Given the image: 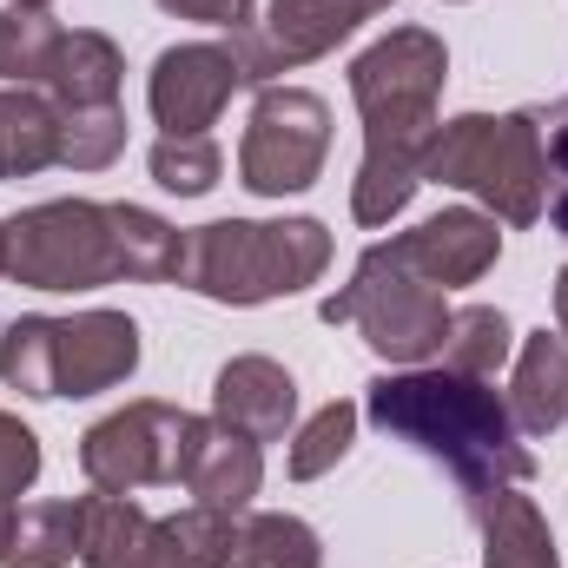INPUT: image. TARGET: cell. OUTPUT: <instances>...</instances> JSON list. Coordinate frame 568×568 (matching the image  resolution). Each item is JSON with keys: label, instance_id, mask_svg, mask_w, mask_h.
Instances as JSON below:
<instances>
[{"label": "cell", "instance_id": "1", "mask_svg": "<svg viewBox=\"0 0 568 568\" xmlns=\"http://www.w3.org/2000/svg\"><path fill=\"white\" fill-rule=\"evenodd\" d=\"M449 80V53L429 27H390L377 47L351 60V100L364 113V165L351 185V219L357 225H390L417 185L436 140V93Z\"/></svg>", "mask_w": 568, "mask_h": 568}, {"label": "cell", "instance_id": "2", "mask_svg": "<svg viewBox=\"0 0 568 568\" xmlns=\"http://www.w3.org/2000/svg\"><path fill=\"white\" fill-rule=\"evenodd\" d=\"M371 424L390 429L397 443L424 449L429 463H443L469 503V516H483L503 489H523L536 476V456L523 449V429L509 417V397H496L483 377H456L443 371H397L371 384Z\"/></svg>", "mask_w": 568, "mask_h": 568}, {"label": "cell", "instance_id": "3", "mask_svg": "<svg viewBox=\"0 0 568 568\" xmlns=\"http://www.w3.org/2000/svg\"><path fill=\"white\" fill-rule=\"evenodd\" d=\"M331 232L317 219H219L199 232H179V272L172 278L212 304H272L324 278Z\"/></svg>", "mask_w": 568, "mask_h": 568}, {"label": "cell", "instance_id": "4", "mask_svg": "<svg viewBox=\"0 0 568 568\" xmlns=\"http://www.w3.org/2000/svg\"><path fill=\"white\" fill-rule=\"evenodd\" d=\"M424 185L483 199L503 225H536L549 212V140L529 113H463L436 126Z\"/></svg>", "mask_w": 568, "mask_h": 568}, {"label": "cell", "instance_id": "5", "mask_svg": "<svg viewBox=\"0 0 568 568\" xmlns=\"http://www.w3.org/2000/svg\"><path fill=\"white\" fill-rule=\"evenodd\" d=\"M140 371V324L126 311L13 317L0 331V377L20 397H100Z\"/></svg>", "mask_w": 568, "mask_h": 568}, {"label": "cell", "instance_id": "6", "mask_svg": "<svg viewBox=\"0 0 568 568\" xmlns=\"http://www.w3.org/2000/svg\"><path fill=\"white\" fill-rule=\"evenodd\" d=\"M0 252H7V278L27 291H100L126 278L113 205L100 199H47L13 212L0 225Z\"/></svg>", "mask_w": 568, "mask_h": 568}, {"label": "cell", "instance_id": "7", "mask_svg": "<svg viewBox=\"0 0 568 568\" xmlns=\"http://www.w3.org/2000/svg\"><path fill=\"white\" fill-rule=\"evenodd\" d=\"M449 317H456L449 297L429 278H417L390 239L357 258V272H351V284L337 297H324V324H357L364 344L377 357L404 364V371H417V364H429L443 351Z\"/></svg>", "mask_w": 568, "mask_h": 568}, {"label": "cell", "instance_id": "8", "mask_svg": "<svg viewBox=\"0 0 568 568\" xmlns=\"http://www.w3.org/2000/svg\"><path fill=\"white\" fill-rule=\"evenodd\" d=\"M331 159V106L311 87H265L252 100L245 145H239V179L258 199L311 192Z\"/></svg>", "mask_w": 568, "mask_h": 568}, {"label": "cell", "instance_id": "9", "mask_svg": "<svg viewBox=\"0 0 568 568\" xmlns=\"http://www.w3.org/2000/svg\"><path fill=\"white\" fill-rule=\"evenodd\" d=\"M192 429H199L192 410L140 397V404L100 417V424L80 436V469L106 496H133V489H152V483H179L185 476V456H192Z\"/></svg>", "mask_w": 568, "mask_h": 568}, {"label": "cell", "instance_id": "10", "mask_svg": "<svg viewBox=\"0 0 568 568\" xmlns=\"http://www.w3.org/2000/svg\"><path fill=\"white\" fill-rule=\"evenodd\" d=\"M390 0H272L265 20L232 33V53L245 67V87H278V73H297L344 47L364 20H377Z\"/></svg>", "mask_w": 568, "mask_h": 568}, {"label": "cell", "instance_id": "11", "mask_svg": "<svg viewBox=\"0 0 568 568\" xmlns=\"http://www.w3.org/2000/svg\"><path fill=\"white\" fill-rule=\"evenodd\" d=\"M245 87V67L232 47L219 40H185V47H165L152 60V80H145V106L165 133H205L219 126V113L232 106V93Z\"/></svg>", "mask_w": 568, "mask_h": 568}, {"label": "cell", "instance_id": "12", "mask_svg": "<svg viewBox=\"0 0 568 568\" xmlns=\"http://www.w3.org/2000/svg\"><path fill=\"white\" fill-rule=\"evenodd\" d=\"M390 245L404 252V265H410L417 278H429L436 291H456V284H476L489 265H496L503 232H496V219H489V212L449 205V212L424 219L417 232H397Z\"/></svg>", "mask_w": 568, "mask_h": 568}, {"label": "cell", "instance_id": "13", "mask_svg": "<svg viewBox=\"0 0 568 568\" xmlns=\"http://www.w3.org/2000/svg\"><path fill=\"white\" fill-rule=\"evenodd\" d=\"M80 562L87 568H179L172 536L133 496H80Z\"/></svg>", "mask_w": 568, "mask_h": 568}, {"label": "cell", "instance_id": "14", "mask_svg": "<svg viewBox=\"0 0 568 568\" xmlns=\"http://www.w3.org/2000/svg\"><path fill=\"white\" fill-rule=\"evenodd\" d=\"M205 509H225V516H245L252 496L265 489V449L252 436H239L232 424H205L192 429V456H185V476H179Z\"/></svg>", "mask_w": 568, "mask_h": 568}, {"label": "cell", "instance_id": "15", "mask_svg": "<svg viewBox=\"0 0 568 568\" xmlns=\"http://www.w3.org/2000/svg\"><path fill=\"white\" fill-rule=\"evenodd\" d=\"M212 417L232 424L239 436H252V443H278L297 417V384L272 357H232L212 384Z\"/></svg>", "mask_w": 568, "mask_h": 568}, {"label": "cell", "instance_id": "16", "mask_svg": "<svg viewBox=\"0 0 568 568\" xmlns=\"http://www.w3.org/2000/svg\"><path fill=\"white\" fill-rule=\"evenodd\" d=\"M509 417L523 436H556L568 424V337L562 331H536L516 351V377H509Z\"/></svg>", "mask_w": 568, "mask_h": 568}, {"label": "cell", "instance_id": "17", "mask_svg": "<svg viewBox=\"0 0 568 568\" xmlns=\"http://www.w3.org/2000/svg\"><path fill=\"white\" fill-rule=\"evenodd\" d=\"M120 80H126V60L106 33L93 27H73L53 53V73H47V100L60 113H80V106H120Z\"/></svg>", "mask_w": 568, "mask_h": 568}, {"label": "cell", "instance_id": "18", "mask_svg": "<svg viewBox=\"0 0 568 568\" xmlns=\"http://www.w3.org/2000/svg\"><path fill=\"white\" fill-rule=\"evenodd\" d=\"M476 523H483V568H562L542 509L523 489H503Z\"/></svg>", "mask_w": 568, "mask_h": 568}, {"label": "cell", "instance_id": "19", "mask_svg": "<svg viewBox=\"0 0 568 568\" xmlns=\"http://www.w3.org/2000/svg\"><path fill=\"white\" fill-rule=\"evenodd\" d=\"M67 27L47 7H0V93H47Z\"/></svg>", "mask_w": 568, "mask_h": 568}, {"label": "cell", "instance_id": "20", "mask_svg": "<svg viewBox=\"0 0 568 568\" xmlns=\"http://www.w3.org/2000/svg\"><path fill=\"white\" fill-rule=\"evenodd\" d=\"M60 165V106L47 93H0V179Z\"/></svg>", "mask_w": 568, "mask_h": 568}, {"label": "cell", "instance_id": "21", "mask_svg": "<svg viewBox=\"0 0 568 568\" xmlns=\"http://www.w3.org/2000/svg\"><path fill=\"white\" fill-rule=\"evenodd\" d=\"M225 568H324V542L297 516H239Z\"/></svg>", "mask_w": 568, "mask_h": 568}, {"label": "cell", "instance_id": "22", "mask_svg": "<svg viewBox=\"0 0 568 568\" xmlns=\"http://www.w3.org/2000/svg\"><path fill=\"white\" fill-rule=\"evenodd\" d=\"M80 562V496L73 503H27L13 523L7 568H73Z\"/></svg>", "mask_w": 568, "mask_h": 568}, {"label": "cell", "instance_id": "23", "mask_svg": "<svg viewBox=\"0 0 568 568\" xmlns=\"http://www.w3.org/2000/svg\"><path fill=\"white\" fill-rule=\"evenodd\" d=\"M509 351H516V331H509V317L496 311V304H463L456 317H449V337H443V364L456 371V377H496L503 364H509Z\"/></svg>", "mask_w": 568, "mask_h": 568}, {"label": "cell", "instance_id": "24", "mask_svg": "<svg viewBox=\"0 0 568 568\" xmlns=\"http://www.w3.org/2000/svg\"><path fill=\"white\" fill-rule=\"evenodd\" d=\"M113 232H120V258H126V278L133 284H165L179 272V232L159 212L113 199Z\"/></svg>", "mask_w": 568, "mask_h": 568}, {"label": "cell", "instance_id": "25", "mask_svg": "<svg viewBox=\"0 0 568 568\" xmlns=\"http://www.w3.org/2000/svg\"><path fill=\"white\" fill-rule=\"evenodd\" d=\"M152 179L165 185V192H179V199H205L212 185H219V172H225V152L212 133H159L152 145Z\"/></svg>", "mask_w": 568, "mask_h": 568}, {"label": "cell", "instance_id": "26", "mask_svg": "<svg viewBox=\"0 0 568 568\" xmlns=\"http://www.w3.org/2000/svg\"><path fill=\"white\" fill-rule=\"evenodd\" d=\"M120 152H126V113L120 106L60 113V165L67 172H106Z\"/></svg>", "mask_w": 568, "mask_h": 568}, {"label": "cell", "instance_id": "27", "mask_svg": "<svg viewBox=\"0 0 568 568\" xmlns=\"http://www.w3.org/2000/svg\"><path fill=\"white\" fill-rule=\"evenodd\" d=\"M357 443V404H324L311 424L291 436V476L297 483H317L324 469H337Z\"/></svg>", "mask_w": 568, "mask_h": 568}, {"label": "cell", "instance_id": "28", "mask_svg": "<svg viewBox=\"0 0 568 568\" xmlns=\"http://www.w3.org/2000/svg\"><path fill=\"white\" fill-rule=\"evenodd\" d=\"M232 523H239V516H225V509H205V503H192V509L165 516V536H172V556H179V568H225Z\"/></svg>", "mask_w": 568, "mask_h": 568}, {"label": "cell", "instance_id": "29", "mask_svg": "<svg viewBox=\"0 0 568 568\" xmlns=\"http://www.w3.org/2000/svg\"><path fill=\"white\" fill-rule=\"evenodd\" d=\"M40 476V436L0 410V503H20Z\"/></svg>", "mask_w": 568, "mask_h": 568}, {"label": "cell", "instance_id": "30", "mask_svg": "<svg viewBox=\"0 0 568 568\" xmlns=\"http://www.w3.org/2000/svg\"><path fill=\"white\" fill-rule=\"evenodd\" d=\"M165 13L179 20H199V27H219V33H245L252 27V7L258 0H159Z\"/></svg>", "mask_w": 568, "mask_h": 568}, {"label": "cell", "instance_id": "31", "mask_svg": "<svg viewBox=\"0 0 568 568\" xmlns=\"http://www.w3.org/2000/svg\"><path fill=\"white\" fill-rule=\"evenodd\" d=\"M549 219H556V232L568 239V126L549 140Z\"/></svg>", "mask_w": 568, "mask_h": 568}, {"label": "cell", "instance_id": "32", "mask_svg": "<svg viewBox=\"0 0 568 568\" xmlns=\"http://www.w3.org/2000/svg\"><path fill=\"white\" fill-rule=\"evenodd\" d=\"M13 523H20V509L0 503V568H7V549H13Z\"/></svg>", "mask_w": 568, "mask_h": 568}, {"label": "cell", "instance_id": "33", "mask_svg": "<svg viewBox=\"0 0 568 568\" xmlns=\"http://www.w3.org/2000/svg\"><path fill=\"white\" fill-rule=\"evenodd\" d=\"M556 331L568 337V265L556 272Z\"/></svg>", "mask_w": 568, "mask_h": 568}, {"label": "cell", "instance_id": "34", "mask_svg": "<svg viewBox=\"0 0 568 568\" xmlns=\"http://www.w3.org/2000/svg\"><path fill=\"white\" fill-rule=\"evenodd\" d=\"M7 7H47V0H7Z\"/></svg>", "mask_w": 568, "mask_h": 568}, {"label": "cell", "instance_id": "35", "mask_svg": "<svg viewBox=\"0 0 568 568\" xmlns=\"http://www.w3.org/2000/svg\"><path fill=\"white\" fill-rule=\"evenodd\" d=\"M0 278H7V252H0Z\"/></svg>", "mask_w": 568, "mask_h": 568}]
</instances>
